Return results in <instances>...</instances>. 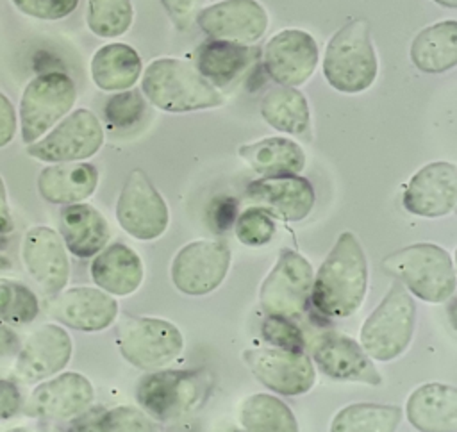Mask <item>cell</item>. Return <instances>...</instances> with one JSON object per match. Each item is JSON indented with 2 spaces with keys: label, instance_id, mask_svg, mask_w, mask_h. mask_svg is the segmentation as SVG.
<instances>
[{
  "label": "cell",
  "instance_id": "obj_23",
  "mask_svg": "<svg viewBox=\"0 0 457 432\" xmlns=\"http://www.w3.org/2000/svg\"><path fill=\"white\" fill-rule=\"evenodd\" d=\"M409 423L423 432L457 430V389L450 384H423L405 405Z\"/></svg>",
  "mask_w": 457,
  "mask_h": 432
},
{
  "label": "cell",
  "instance_id": "obj_17",
  "mask_svg": "<svg viewBox=\"0 0 457 432\" xmlns=\"http://www.w3.org/2000/svg\"><path fill=\"white\" fill-rule=\"evenodd\" d=\"M71 352L70 334L61 325L45 323L23 341L14 361V375L27 384L41 382L64 370Z\"/></svg>",
  "mask_w": 457,
  "mask_h": 432
},
{
  "label": "cell",
  "instance_id": "obj_2",
  "mask_svg": "<svg viewBox=\"0 0 457 432\" xmlns=\"http://www.w3.org/2000/svg\"><path fill=\"white\" fill-rule=\"evenodd\" d=\"M146 100L168 112H189L223 104V95L189 62L175 57L152 61L141 80Z\"/></svg>",
  "mask_w": 457,
  "mask_h": 432
},
{
  "label": "cell",
  "instance_id": "obj_35",
  "mask_svg": "<svg viewBox=\"0 0 457 432\" xmlns=\"http://www.w3.org/2000/svg\"><path fill=\"white\" fill-rule=\"evenodd\" d=\"M39 302L36 293L21 282L0 278V320L12 325H27L36 320Z\"/></svg>",
  "mask_w": 457,
  "mask_h": 432
},
{
  "label": "cell",
  "instance_id": "obj_36",
  "mask_svg": "<svg viewBox=\"0 0 457 432\" xmlns=\"http://www.w3.org/2000/svg\"><path fill=\"white\" fill-rule=\"evenodd\" d=\"M157 421L146 412L132 407H114L102 412L93 421H86L79 430H155Z\"/></svg>",
  "mask_w": 457,
  "mask_h": 432
},
{
  "label": "cell",
  "instance_id": "obj_29",
  "mask_svg": "<svg viewBox=\"0 0 457 432\" xmlns=\"http://www.w3.org/2000/svg\"><path fill=\"white\" fill-rule=\"evenodd\" d=\"M412 64L425 73H443L457 64V21L425 27L411 45Z\"/></svg>",
  "mask_w": 457,
  "mask_h": 432
},
{
  "label": "cell",
  "instance_id": "obj_47",
  "mask_svg": "<svg viewBox=\"0 0 457 432\" xmlns=\"http://www.w3.org/2000/svg\"><path fill=\"white\" fill-rule=\"evenodd\" d=\"M434 2L439 4V5L450 7V9H455V7H457V0H434Z\"/></svg>",
  "mask_w": 457,
  "mask_h": 432
},
{
  "label": "cell",
  "instance_id": "obj_42",
  "mask_svg": "<svg viewBox=\"0 0 457 432\" xmlns=\"http://www.w3.org/2000/svg\"><path fill=\"white\" fill-rule=\"evenodd\" d=\"M205 0H161L170 18L180 29H187L191 25V21L196 18Z\"/></svg>",
  "mask_w": 457,
  "mask_h": 432
},
{
  "label": "cell",
  "instance_id": "obj_9",
  "mask_svg": "<svg viewBox=\"0 0 457 432\" xmlns=\"http://www.w3.org/2000/svg\"><path fill=\"white\" fill-rule=\"evenodd\" d=\"M104 145L100 120L89 109H75L45 136L27 145V154L43 162H71L95 155Z\"/></svg>",
  "mask_w": 457,
  "mask_h": 432
},
{
  "label": "cell",
  "instance_id": "obj_4",
  "mask_svg": "<svg viewBox=\"0 0 457 432\" xmlns=\"http://www.w3.org/2000/svg\"><path fill=\"white\" fill-rule=\"evenodd\" d=\"M384 271L430 303L446 302L455 291V270L446 250L432 243H416L400 248L382 261Z\"/></svg>",
  "mask_w": 457,
  "mask_h": 432
},
{
  "label": "cell",
  "instance_id": "obj_1",
  "mask_svg": "<svg viewBox=\"0 0 457 432\" xmlns=\"http://www.w3.org/2000/svg\"><path fill=\"white\" fill-rule=\"evenodd\" d=\"M368 287V261L352 232L339 234L312 278V305L328 318H348L361 305Z\"/></svg>",
  "mask_w": 457,
  "mask_h": 432
},
{
  "label": "cell",
  "instance_id": "obj_26",
  "mask_svg": "<svg viewBox=\"0 0 457 432\" xmlns=\"http://www.w3.org/2000/svg\"><path fill=\"white\" fill-rule=\"evenodd\" d=\"M61 237L64 246L80 259L96 255L109 241V225L93 205L77 202L61 209Z\"/></svg>",
  "mask_w": 457,
  "mask_h": 432
},
{
  "label": "cell",
  "instance_id": "obj_3",
  "mask_svg": "<svg viewBox=\"0 0 457 432\" xmlns=\"http://www.w3.org/2000/svg\"><path fill=\"white\" fill-rule=\"evenodd\" d=\"M377 71L378 62L368 21H348L327 45L323 57L327 82L341 93H361L375 82Z\"/></svg>",
  "mask_w": 457,
  "mask_h": 432
},
{
  "label": "cell",
  "instance_id": "obj_25",
  "mask_svg": "<svg viewBox=\"0 0 457 432\" xmlns=\"http://www.w3.org/2000/svg\"><path fill=\"white\" fill-rule=\"evenodd\" d=\"M91 262L93 282L109 295L127 296L143 282V262L139 255L123 243L104 246Z\"/></svg>",
  "mask_w": 457,
  "mask_h": 432
},
{
  "label": "cell",
  "instance_id": "obj_12",
  "mask_svg": "<svg viewBox=\"0 0 457 432\" xmlns=\"http://www.w3.org/2000/svg\"><path fill=\"white\" fill-rule=\"evenodd\" d=\"M230 250L223 241L198 239L182 246L171 262V280L186 295L214 291L227 277Z\"/></svg>",
  "mask_w": 457,
  "mask_h": 432
},
{
  "label": "cell",
  "instance_id": "obj_41",
  "mask_svg": "<svg viewBox=\"0 0 457 432\" xmlns=\"http://www.w3.org/2000/svg\"><path fill=\"white\" fill-rule=\"evenodd\" d=\"M211 225L214 230H228L237 218V200L232 196H218L212 200L209 209Z\"/></svg>",
  "mask_w": 457,
  "mask_h": 432
},
{
  "label": "cell",
  "instance_id": "obj_11",
  "mask_svg": "<svg viewBox=\"0 0 457 432\" xmlns=\"http://www.w3.org/2000/svg\"><path fill=\"white\" fill-rule=\"evenodd\" d=\"M116 220L127 234L141 241L157 239L168 227V205L141 168L132 170L121 187Z\"/></svg>",
  "mask_w": 457,
  "mask_h": 432
},
{
  "label": "cell",
  "instance_id": "obj_40",
  "mask_svg": "<svg viewBox=\"0 0 457 432\" xmlns=\"http://www.w3.org/2000/svg\"><path fill=\"white\" fill-rule=\"evenodd\" d=\"M12 5L36 20H46V21H54V20H62L68 14H71L77 5L79 0H11Z\"/></svg>",
  "mask_w": 457,
  "mask_h": 432
},
{
  "label": "cell",
  "instance_id": "obj_32",
  "mask_svg": "<svg viewBox=\"0 0 457 432\" xmlns=\"http://www.w3.org/2000/svg\"><path fill=\"white\" fill-rule=\"evenodd\" d=\"M239 423L246 430H298V423L291 409L282 400L266 393L252 395L241 403Z\"/></svg>",
  "mask_w": 457,
  "mask_h": 432
},
{
  "label": "cell",
  "instance_id": "obj_44",
  "mask_svg": "<svg viewBox=\"0 0 457 432\" xmlns=\"http://www.w3.org/2000/svg\"><path fill=\"white\" fill-rule=\"evenodd\" d=\"M16 130H18L16 109L9 100V96H5L0 91V148L7 146L12 141Z\"/></svg>",
  "mask_w": 457,
  "mask_h": 432
},
{
  "label": "cell",
  "instance_id": "obj_45",
  "mask_svg": "<svg viewBox=\"0 0 457 432\" xmlns=\"http://www.w3.org/2000/svg\"><path fill=\"white\" fill-rule=\"evenodd\" d=\"M14 228V221L11 216L9 209V200H7V189L4 184V179L0 177V234H9Z\"/></svg>",
  "mask_w": 457,
  "mask_h": 432
},
{
  "label": "cell",
  "instance_id": "obj_38",
  "mask_svg": "<svg viewBox=\"0 0 457 432\" xmlns=\"http://www.w3.org/2000/svg\"><path fill=\"white\" fill-rule=\"evenodd\" d=\"M145 112V100L139 91L125 89L112 95L104 107L105 120L116 129H130Z\"/></svg>",
  "mask_w": 457,
  "mask_h": 432
},
{
  "label": "cell",
  "instance_id": "obj_14",
  "mask_svg": "<svg viewBox=\"0 0 457 432\" xmlns=\"http://www.w3.org/2000/svg\"><path fill=\"white\" fill-rule=\"evenodd\" d=\"M198 27L211 37L252 46L268 29V12L257 0H221L196 14Z\"/></svg>",
  "mask_w": 457,
  "mask_h": 432
},
{
  "label": "cell",
  "instance_id": "obj_16",
  "mask_svg": "<svg viewBox=\"0 0 457 432\" xmlns=\"http://www.w3.org/2000/svg\"><path fill=\"white\" fill-rule=\"evenodd\" d=\"M262 62L266 73L280 86L303 84L318 64L316 39L300 29H284L268 39Z\"/></svg>",
  "mask_w": 457,
  "mask_h": 432
},
{
  "label": "cell",
  "instance_id": "obj_33",
  "mask_svg": "<svg viewBox=\"0 0 457 432\" xmlns=\"http://www.w3.org/2000/svg\"><path fill=\"white\" fill-rule=\"evenodd\" d=\"M402 421V409L395 405L378 403H353L341 409L330 423L334 432L373 430L386 432L395 430Z\"/></svg>",
  "mask_w": 457,
  "mask_h": 432
},
{
  "label": "cell",
  "instance_id": "obj_31",
  "mask_svg": "<svg viewBox=\"0 0 457 432\" xmlns=\"http://www.w3.org/2000/svg\"><path fill=\"white\" fill-rule=\"evenodd\" d=\"M261 116L273 129L300 136L311 125V112L305 95L291 86H275L261 100Z\"/></svg>",
  "mask_w": 457,
  "mask_h": 432
},
{
  "label": "cell",
  "instance_id": "obj_15",
  "mask_svg": "<svg viewBox=\"0 0 457 432\" xmlns=\"http://www.w3.org/2000/svg\"><path fill=\"white\" fill-rule=\"evenodd\" d=\"M93 386L84 375L64 371L41 380L29 395L23 412L29 418L70 420L82 414L93 403Z\"/></svg>",
  "mask_w": 457,
  "mask_h": 432
},
{
  "label": "cell",
  "instance_id": "obj_19",
  "mask_svg": "<svg viewBox=\"0 0 457 432\" xmlns=\"http://www.w3.org/2000/svg\"><path fill=\"white\" fill-rule=\"evenodd\" d=\"M403 207L421 218H441L450 214L457 204V168L452 162L439 161L423 166L409 180Z\"/></svg>",
  "mask_w": 457,
  "mask_h": 432
},
{
  "label": "cell",
  "instance_id": "obj_20",
  "mask_svg": "<svg viewBox=\"0 0 457 432\" xmlns=\"http://www.w3.org/2000/svg\"><path fill=\"white\" fill-rule=\"evenodd\" d=\"M52 296L48 302L50 316L75 330L98 332L118 316V302L100 287L79 286Z\"/></svg>",
  "mask_w": 457,
  "mask_h": 432
},
{
  "label": "cell",
  "instance_id": "obj_30",
  "mask_svg": "<svg viewBox=\"0 0 457 432\" xmlns=\"http://www.w3.org/2000/svg\"><path fill=\"white\" fill-rule=\"evenodd\" d=\"M257 54L246 45L209 39L196 50V70L212 86H225L246 70Z\"/></svg>",
  "mask_w": 457,
  "mask_h": 432
},
{
  "label": "cell",
  "instance_id": "obj_8",
  "mask_svg": "<svg viewBox=\"0 0 457 432\" xmlns=\"http://www.w3.org/2000/svg\"><path fill=\"white\" fill-rule=\"evenodd\" d=\"M116 343L127 362L154 371L171 362L184 348L177 325L159 318L127 316L118 327Z\"/></svg>",
  "mask_w": 457,
  "mask_h": 432
},
{
  "label": "cell",
  "instance_id": "obj_5",
  "mask_svg": "<svg viewBox=\"0 0 457 432\" xmlns=\"http://www.w3.org/2000/svg\"><path fill=\"white\" fill-rule=\"evenodd\" d=\"M211 384L205 370H154L139 380L136 398L152 420L166 423L198 409Z\"/></svg>",
  "mask_w": 457,
  "mask_h": 432
},
{
  "label": "cell",
  "instance_id": "obj_28",
  "mask_svg": "<svg viewBox=\"0 0 457 432\" xmlns=\"http://www.w3.org/2000/svg\"><path fill=\"white\" fill-rule=\"evenodd\" d=\"M89 70L93 82L102 91H125L139 80L143 64L132 46L109 43L93 54Z\"/></svg>",
  "mask_w": 457,
  "mask_h": 432
},
{
  "label": "cell",
  "instance_id": "obj_10",
  "mask_svg": "<svg viewBox=\"0 0 457 432\" xmlns=\"http://www.w3.org/2000/svg\"><path fill=\"white\" fill-rule=\"evenodd\" d=\"M312 278V268L302 253L282 250L275 266L262 280L259 291L261 307L275 316H300L311 300Z\"/></svg>",
  "mask_w": 457,
  "mask_h": 432
},
{
  "label": "cell",
  "instance_id": "obj_24",
  "mask_svg": "<svg viewBox=\"0 0 457 432\" xmlns=\"http://www.w3.org/2000/svg\"><path fill=\"white\" fill-rule=\"evenodd\" d=\"M98 186V171L84 161L52 162L37 175V191L43 200L57 205L89 198Z\"/></svg>",
  "mask_w": 457,
  "mask_h": 432
},
{
  "label": "cell",
  "instance_id": "obj_13",
  "mask_svg": "<svg viewBox=\"0 0 457 432\" xmlns=\"http://www.w3.org/2000/svg\"><path fill=\"white\" fill-rule=\"evenodd\" d=\"M241 359L262 386L278 395L298 396L307 393L316 382L314 364L303 352L252 348L245 350Z\"/></svg>",
  "mask_w": 457,
  "mask_h": 432
},
{
  "label": "cell",
  "instance_id": "obj_48",
  "mask_svg": "<svg viewBox=\"0 0 457 432\" xmlns=\"http://www.w3.org/2000/svg\"><path fill=\"white\" fill-rule=\"evenodd\" d=\"M9 266H11V262L0 253V271H5V270H9Z\"/></svg>",
  "mask_w": 457,
  "mask_h": 432
},
{
  "label": "cell",
  "instance_id": "obj_22",
  "mask_svg": "<svg viewBox=\"0 0 457 432\" xmlns=\"http://www.w3.org/2000/svg\"><path fill=\"white\" fill-rule=\"evenodd\" d=\"M245 198L284 221L307 218L316 200L311 182L300 175L257 179L246 186Z\"/></svg>",
  "mask_w": 457,
  "mask_h": 432
},
{
  "label": "cell",
  "instance_id": "obj_7",
  "mask_svg": "<svg viewBox=\"0 0 457 432\" xmlns=\"http://www.w3.org/2000/svg\"><path fill=\"white\" fill-rule=\"evenodd\" d=\"M77 100L75 82L64 71H45L29 80L20 100L21 141L30 145L62 120Z\"/></svg>",
  "mask_w": 457,
  "mask_h": 432
},
{
  "label": "cell",
  "instance_id": "obj_34",
  "mask_svg": "<svg viewBox=\"0 0 457 432\" xmlns=\"http://www.w3.org/2000/svg\"><path fill=\"white\" fill-rule=\"evenodd\" d=\"M130 0H87L86 23L100 37H118L132 25Z\"/></svg>",
  "mask_w": 457,
  "mask_h": 432
},
{
  "label": "cell",
  "instance_id": "obj_18",
  "mask_svg": "<svg viewBox=\"0 0 457 432\" xmlns=\"http://www.w3.org/2000/svg\"><path fill=\"white\" fill-rule=\"evenodd\" d=\"M21 259L37 287L52 296L64 289L70 278V261L62 237L46 225L32 227L21 243Z\"/></svg>",
  "mask_w": 457,
  "mask_h": 432
},
{
  "label": "cell",
  "instance_id": "obj_27",
  "mask_svg": "<svg viewBox=\"0 0 457 432\" xmlns=\"http://www.w3.org/2000/svg\"><path fill=\"white\" fill-rule=\"evenodd\" d=\"M241 161L262 177L298 175L305 166V152L293 139L273 136L264 137L237 150Z\"/></svg>",
  "mask_w": 457,
  "mask_h": 432
},
{
  "label": "cell",
  "instance_id": "obj_39",
  "mask_svg": "<svg viewBox=\"0 0 457 432\" xmlns=\"http://www.w3.org/2000/svg\"><path fill=\"white\" fill-rule=\"evenodd\" d=\"M262 336L268 343L275 345L282 350L291 352H303V334L302 330L286 316H275L268 314V318L262 323Z\"/></svg>",
  "mask_w": 457,
  "mask_h": 432
},
{
  "label": "cell",
  "instance_id": "obj_46",
  "mask_svg": "<svg viewBox=\"0 0 457 432\" xmlns=\"http://www.w3.org/2000/svg\"><path fill=\"white\" fill-rule=\"evenodd\" d=\"M18 346V336L5 325L0 323V357L9 355Z\"/></svg>",
  "mask_w": 457,
  "mask_h": 432
},
{
  "label": "cell",
  "instance_id": "obj_21",
  "mask_svg": "<svg viewBox=\"0 0 457 432\" xmlns=\"http://www.w3.org/2000/svg\"><path fill=\"white\" fill-rule=\"evenodd\" d=\"M312 357L318 368L336 378L380 386L382 377L377 371L371 357L352 337L339 332H323L314 339Z\"/></svg>",
  "mask_w": 457,
  "mask_h": 432
},
{
  "label": "cell",
  "instance_id": "obj_37",
  "mask_svg": "<svg viewBox=\"0 0 457 432\" xmlns=\"http://www.w3.org/2000/svg\"><path fill=\"white\" fill-rule=\"evenodd\" d=\"M275 228L271 216L259 207H248L234 221L236 237L246 246H262L270 243L275 236Z\"/></svg>",
  "mask_w": 457,
  "mask_h": 432
},
{
  "label": "cell",
  "instance_id": "obj_43",
  "mask_svg": "<svg viewBox=\"0 0 457 432\" xmlns=\"http://www.w3.org/2000/svg\"><path fill=\"white\" fill-rule=\"evenodd\" d=\"M23 407V398L18 386L11 380L0 378V420H11Z\"/></svg>",
  "mask_w": 457,
  "mask_h": 432
},
{
  "label": "cell",
  "instance_id": "obj_6",
  "mask_svg": "<svg viewBox=\"0 0 457 432\" xmlns=\"http://www.w3.org/2000/svg\"><path fill=\"white\" fill-rule=\"evenodd\" d=\"M416 305L402 282L393 284L361 328V346L375 361H393L411 343Z\"/></svg>",
  "mask_w": 457,
  "mask_h": 432
}]
</instances>
